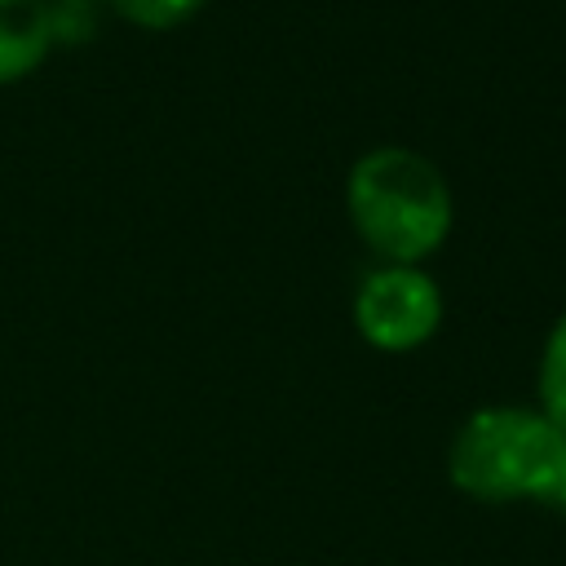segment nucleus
I'll use <instances>...</instances> for the list:
<instances>
[{"label": "nucleus", "instance_id": "f257e3e1", "mask_svg": "<svg viewBox=\"0 0 566 566\" xmlns=\"http://www.w3.org/2000/svg\"><path fill=\"white\" fill-rule=\"evenodd\" d=\"M451 486L482 504H539L566 517V429L539 407H478L447 451Z\"/></svg>", "mask_w": 566, "mask_h": 566}, {"label": "nucleus", "instance_id": "f03ea898", "mask_svg": "<svg viewBox=\"0 0 566 566\" xmlns=\"http://www.w3.org/2000/svg\"><path fill=\"white\" fill-rule=\"evenodd\" d=\"M345 212L380 265H420L447 243L455 221L442 168L411 146H371L358 155L345 177Z\"/></svg>", "mask_w": 566, "mask_h": 566}, {"label": "nucleus", "instance_id": "7ed1b4c3", "mask_svg": "<svg viewBox=\"0 0 566 566\" xmlns=\"http://www.w3.org/2000/svg\"><path fill=\"white\" fill-rule=\"evenodd\" d=\"M442 323V287L420 265H376L358 279L354 327L380 354L420 349Z\"/></svg>", "mask_w": 566, "mask_h": 566}, {"label": "nucleus", "instance_id": "20e7f679", "mask_svg": "<svg viewBox=\"0 0 566 566\" xmlns=\"http://www.w3.org/2000/svg\"><path fill=\"white\" fill-rule=\"evenodd\" d=\"M53 44L49 0H0V84L31 75Z\"/></svg>", "mask_w": 566, "mask_h": 566}, {"label": "nucleus", "instance_id": "39448f33", "mask_svg": "<svg viewBox=\"0 0 566 566\" xmlns=\"http://www.w3.org/2000/svg\"><path fill=\"white\" fill-rule=\"evenodd\" d=\"M535 407L566 429V310L544 336L539 349V376H535Z\"/></svg>", "mask_w": 566, "mask_h": 566}, {"label": "nucleus", "instance_id": "423d86ee", "mask_svg": "<svg viewBox=\"0 0 566 566\" xmlns=\"http://www.w3.org/2000/svg\"><path fill=\"white\" fill-rule=\"evenodd\" d=\"M106 4L142 31H172L203 9V0H106Z\"/></svg>", "mask_w": 566, "mask_h": 566}]
</instances>
